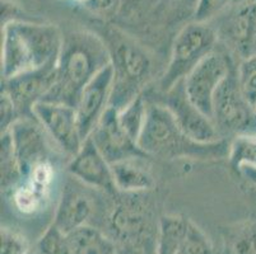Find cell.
Returning <instances> with one entry per match:
<instances>
[{"mask_svg":"<svg viewBox=\"0 0 256 254\" xmlns=\"http://www.w3.org/2000/svg\"><path fill=\"white\" fill-rule=\"evenodd\" d=\"M108 64L110 50L101 37L87 31L68 33L58 57L56 81L44 101L76 108L83 88Z\"/></svg>","mask_w":256,"mask_h":254,"instance_id":"obj_1","label":"cell"},{"mask_svg":"<svg viewBox=\"0 0 256 254\" xmlns=\"http://www.w3.org/2000/svg\"><path fill=\"white\" fill-rule=\"evenodd\" d=\"M62 38L54 24L10 20L3 27L2 76L3 80L58 61Z\"/></svg>","mask_w":256,"mask_h":254,"instance_id":"obj_2","label":"cell"},{"mask_svg":"<svg viewBox=\"0 0 256 254\" xmlns=\"http://www.w3.org/2000/svg\"><path fill=\"white\" fill-rule=\"evenodd\" d=\"M138 146L148 157L162 159H222L230 154L224 139L217 143L202 144L192 140L178 123L174 113L164 104L148 103L146 118Z\"/></svg>","mask_w":256,"mask_h":254,"instance_id":"obj_3","label":"cell"},{"mask_svg":"<svg viewBox=\"0 0 256 254\" xmlns=\"http://www.w3.org/2000/svg\"><path fill=\"white\" fill-rule=\"evenodd\" d=\"M108 46L114 66V88L110 106L120 111L142 94L152 71V62L146 51L125 36L111 33Z\"/></svg>","mask_w":256,"mask_h":254,"instance_id":"obj_4","label":"cell"},{"mask_svg":"<svg viewBox=\"0 0 256 254\" xmlns=\"http://www.w3.org/2000/svg\"><path fill=\"white\" fill-rule=\"evenodd\" d=\"M217 31L204 22L185 25L172 45L168 66L160 81V92H168L184 80L206 56L217 48Z\"/></svg>","mask_w":256,"mask_h":254,"instance_id":"obj_5","label":"cell"},{"mask_svg":"<svg viewBox=\"0 0 256 254\" xmlns=\"http://www.w3.org/2000/svg\"><path fill=\"white\" fill-rule=\"evenodd\" d=\"M213 121L223 139L230 134L256 132V109L240 89L237 69L220 83L214 95Z\"/></svg>","mask_w":256,"mask_h":254,"instance_id":"obj_6","label":"cell"},{"mask_svg":"<svg viewBox=\"0 0 256 254\" xmlns=\"http://www.w3.org/2000/svg\"><path fill=\"white\" fill-rule=\"evenodd\" d=\"M234 70L231 56L216 48L184 79L188 99L210 120L214 113V95Z\"/></svg>","mask_w":256,"mask_h":254,"instance_id":"obj_7","label":"cell"},{"mask_svg":"<svg viewBox=\"0 0 256 254\" xmlns=\"http://www.w3.org/2000/svg\"><path fill=\"white\" fill-rule=\"evenodd\" d=\"M32 116L65 155L73 158L82 148L83 139L74 107L41 101L32 107Z\"/></svg>","mask_w":256,"mask_h":254,"instance_id":"obj_8","label":"cell"},{"mask_svg":"<svg viewBox=\"0 0 256 254\" xmlns=\"http://www.w3.org/2000/svg\"><path fill=\"white\" fill-rule=\"evenodd\" d=\"M16 157L23 179L41 163L50 162V146L48 134L34 116L20 117L9 127Z\"/></svg>","mask_w":256,"mask_h":254,"instance_id":"obj_9","label":"cell"},{"mask_svg":"<svg viewBox=\"0 0 256 254\" xmlns=\"http://www.w3.org/2000/svg\"><path fill=\"white\" fill-rule=\"evenodd\" d=\"M164 95L166 98L160 104H164L174 113L182 131L190 139L202 144L217 143L223 139L213 120L206 117L188 101L184 80L178 81L172 89L164 93Z\"/></svg>","mask_w":256,"mask_h":254,"instance_id":"obj_10","label":"cell"},{"mask_svg":"<svg viewBox=\"0 0 256 254\" xmlns=\"http://www.w3.org/2000/svg\"><path fill=\"white\" fill-rule=\"evenodd\" d=\"M114 88V66L108 64L83 88L76 106L78 127L83 141L90 136L110 107Z\"/></svg>","mask_w":256,"mask_h":254,"instance_id":"obj_11","label":"cell"},{"mask_svg":"<svg viewBox=\"0 0 256 254\" xmlns=\"http://www.w3.org/2000/svg\"><path fill=\"white\" fill-rule=\"evenodd\" d=\"M56 62L3 80V92L10 97L20 117L32 116V107L44 101L54 87L56 81Z\"/></svg>","mask_w":256,"mask_h":254,"instance_id":"obj_12","label":"cell"},{"mask_svg":"<svg viewBox=\"0 0 256 254\" xmlns=\"http://www.w3.org/2000/svg\"><path fill=\"white\" fill-rule=\"evenodd\" d=\"M90 137L110 164L132 157H148L121 127L118 111L111 106L106 109Z\"/></svg>","mask_w":256,"mask_h":254,"instance_id":"obj_13","label":"cell"},{"mask_svg":"<svg viewBox=\"0 0 256 254\" xmlns=\"http://www.w3.org/2000/svg\"><path fill=\"white\" fill-rule=\"evenodd\" d=\"M66 171L82 185L97 188L106 193L118 192L111 164L104 159L90 137H87L83 141L82 148L73 158H70Z\"/></svg>","mask_w":256,"mask_h":254,"instance_id":"obj_14","label":"cell"},{"mask_svg":"<svg viewBox=\"0 0 256 254\" xmlns=\"http://www.w3.org/2000/svg\"><path fill=\"white\" fill-rule=\"evenodd\" d=\"M227 45L242 60L255 53L256 50V4L248 0L240 4L231 14L222 29Z\"/></svg>","mask_w":256,"mask_h":254,"instance_id":"obj_15","label":"cell"},{"mask_svg":"<svg viewBox=\"0 0 256 254\" xmlns=\"http://www.w3.org/2000/svg\"><path fill=\"white\" fill-rule=\"evenodd\" d=\"M92 213L90 197L79 188L66 183L62 188L59 206H58L55 225L65 234L83 227V224Z\"/></svg>","mask_w":256,"mask_h":254,"instance_id":"obj_16","label":"cell"},{"mask_svg":"<svg viewBox=\"0 0 256 254\" xmlns=\"http://www.w3.org/2000/svg\"><path fill=\"white\" fill-rule=\"evenodd\" d=\"M146 158L132 157L111 164L116 190L122 193L146 192L154 186V178Z\"/></svg>","mask_w":256,"mask_h":254,"instance_id":"obj_17","label":"cell"},{"mask_svg":"<svg viewBox=\"0 0 256 254\" xmlns=\"http://www.w3.org/2000/svg\"><path fill=\"white\" fill-rule=\"evenodd\" d=\"M72 254H114L108 242L92 228L82 227L68 234Z\"/></svg>","mask_w":256,"mask_h":254,"instance_id":"obj_18","label":"cell"},{"mask_svg":"<svg viewBox=\"0 0 256 254\" xmlns=\"http://www.w3.org/2000/svg\"><path fill=\"white\" fill-rule=\"evenodd\" d=\"M146 109H148L146 98L143 94H139L124 108L118 111V121L121 127L136 144L146 123Z\"/></svg>","mask_w":256,"mask_h":254,"instance_id":"obj_19","label":"cell"},{"mask_svg":"<svg viewBox=\"0 0 256 254\" xmlns=\"http://www.w3.org/2000/svg\"><path fill=\"white\" fill-rule=\"evenodd\" d=\"M2 188L14 190L22 181V172L16 157L9 131L2 132Z\"/></svg>","mask_w":256,"mask_h":254,"instance_id":"obj_20","label":"cell"},{"mask_svg":"<svg viewBox=\"0 0 256 254\" xmlns=\"http://www.w3.org/2000/svg\"><path fill=\"white\" fill-rule=\"evenodd\" d=\"M230 162L238 171L241 167L256 169V132L236 135L230 144Z\"/></svg>","mask_w":256,"mask_h":254,"instance_id":"obj_21","label":"cell"},{"mask_svg":"<svg viewBox=\"0 0 256 254\" xmlns=\"http://www.w3.org/2000/svg\"><path fill=\"white\" fill-rule=\"evenodd\" d=\"M48 193L40 191L28 181L13 190V202L22 214H34L45 202Z\"/></svg>","mask_w":256,"mask_h":254,"instance_id":"obj_22","label":"cell"},{"mask_svg":"<svg viewBox=\"0 0 256 254\" xmlns=\"http://www.w3.org/2000/svg\"><path fill=\"white\" fill-rule=\"evenodd\" d=\"M237 80L242 94L251 106L256 104V53L246 57L237 67Z\"/></svg>","mask_w":256,"mask_h":254,"instance_id":"obj_23","label":"cell"},{"mask_svg":"<svg viewBox=\"0 0 256 254\" xmlns=\"http://www.w3.org/2000/svg\"><path fill=\"white\" fill-rule=\"evenodd\" d=\"M38 248L41 254H72L68 234L62 233L56 225L48 229Z\"/></svg>","mask_w":256,"mask_h":254,"instance_id":"obj_24","label":"cell"},{"mask_svg":"<svg viewBox=\"0 0 256 254\" xmlns=\"http://www.w3.org/2000/svg\"><path fill=\"white\" fill-rule=\"evenodd\" d=\"M54 178H55V171H54L52 164H51V162H45L34 167L31 173L28 174V177L26 178V181H28L31 185L38 188L40 191L48 193Z\"/></svg>","mask_w":256,"mask_h":254,"instance_id":"obj_25","label":"cell"},{"mask_svg":"<svg viewBox=\"0 0 256 254\" xmlns=\"http://www.w3.org/2000/svg\"><path fill=\"white\" fill-rule=\"evenodd\" d=\"M236 254H256V221L246 224L234 244Z\"/></svg>","mask_w":256,"mask_h":254,"instance_id":"obj_26","label":"cell"},{"mask_svg":"<svg viewBox=\"0 0 256 254\" xmlns=\"http://www.w3.org/2000/svg\"><path fill=\"white\" fill-rule=\"evenodd\" d=\"M27 243L17 233L2 230V254H26Z\"/></svg>","mask_w":256,"mask_h":254,"instance_id":"obj_27","label":"cell"},{"mask_svg":"<svg viewBox=\"0 0 256 254\" xmlns=\"http://www.w3.org/2000/svg\"><path fill=\"white\" fill-rule=\"evenodd\" d=\"M232 1L234 0H199L196 13H195L196 22H206Z\"/></svg>","mask_w":256,"mask_h":254,"instance_id":"obj_28","label":"cell"},{"mask_svg":"<svg viewBox=\"0 0 256 254\" xmlns=\"http://www.w3.org/2000/svg\"><path fill=\"white\" fill-rule=\"evenodd\" d=\"M0 112H2V132L9 130L13 122L16 120L20 118V115H18L17 108H16L14 103L10 99L8 94L6 92L2 90V101H0Z\"/></svg>","mask_w":256,"mask_h":254,"instance_id":"obj_29","label":"cell"},{"mask_svg":"<svg viewBox=\"0 0 256 254\" xmlns=\"http://www.w3.org/2000/svg\"><path fill=\"white\" fill-rule=\"evenodd\" d=\"M250 1H252V3L256 4V0H250Z\"/></svg>","mask_w":256,"mask_h":254,"instance_id":"obj_30","label":"cell"},{"mask_svg":"<svg viewBox=\"0 0 256 254\" xmlns=\"http://www.w3.org/2000/svg\"><path fill=\"white\" fill-rule=\"evenodd\" d=\"M255 109H256V104H255Z\"/></svg>","mask_w":256,"mask_h":254,"instance_id":"obj_31","label":"cell"},{"mask_svg":"<svg viewBox=\"0 0 256 254\" xmlns=\"http://www.w3.org/2000/svg\"><path fill=\"white\" fill-rule=\"evenodd\" d=\"M255 53H256V50H255Z\"/></svg>","mask_w":256,"mask_h":254,"instance_id":"obj_32","label":"cell"}]
</instances>
